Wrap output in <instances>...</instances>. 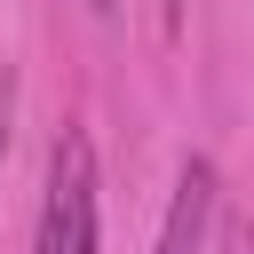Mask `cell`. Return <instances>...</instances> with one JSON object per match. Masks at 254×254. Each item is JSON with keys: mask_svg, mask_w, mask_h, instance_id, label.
<instances>
[{"mask_svg": "<svg viewBox=\"0 0 254 254\" xmlns=\"http://www.w3.org/2000/svg\"><path fill=\"white\" fill-rule=\"evenodd\" d=\"M206 222H214V159H183L159 222V254H206Z\"/></svg>", "mask_w": 254, "mask_h": 254, "instance_id": "7a4b0ae2", "label": "cell"}, {"mask_svg": "<svg viewBox=\"0 0 254 254\" xmlns=\"http://www.w3.org/2000/svg\"><path fill=\"white\" fill-rule=\"evenodd\" d=\"M183 8H190V0H159V16H167V32L183 24Z\"/></svg>", "mask_w": 254, "mask_h": 254, "instance_id": "3957f363", "label": "cell"}, {"mask_svg": "<svg viewBox=\"0 0 254 254\" xmlns=\"http://www.w3.org/2000/svg\"><path fill=\"white\" fill-rule=\"evenodd\" d=\"M87 8H111V0H87Z\"/></svg>", "mask_w": 254, "mask_h": 254, "instance_id": "5b68a950", "label": "cell"}, {"mask_svg": "<svg viewBox=\"0 0 254 254\" xmlns=\"http://www.w3.org/2000/svg\"><path fill=\"white\" fill-rule=\"evenodd\" d=\"M32 254H95V143L79 127H64L56 151H48V190H40Z\"/></svg>", "mask_w": 254, "mask_h": 254, "instance_id": "6da1fadb", "label": "cell"}, {"mask_svg": "<svg viewBox=\"0 0 254 254\" xmlns=\"http://www.w3.org/2000/svg\"><path fill=\"white\" fill-rule=\"evenodd\" d=\"M0 151H8V87H0Z\"/></svg>", "mask_w": 254, "mask_h": 254, "instance_id": "277c9868", "label": "cell"}]
</instances>
